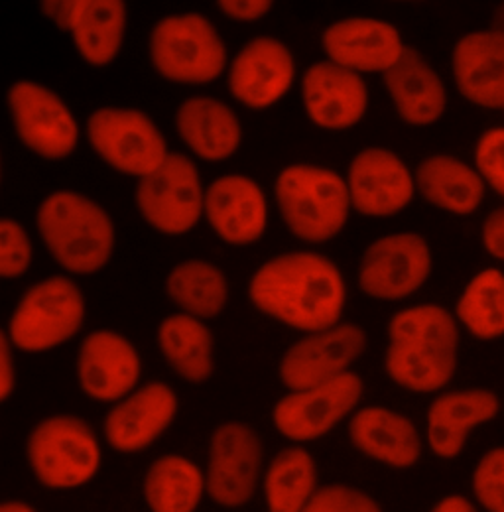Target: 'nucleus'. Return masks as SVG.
<instances>
[{
	"instance_id": "obj_38",
	"label": "nucleus",
	"mask_w": 504,
	"mask_h": 512,
	"mask_svg": "<svg viewBox=\"0 0 504 512\" xmlns=\"http://www.w3.org/2000/svg\"><path fill=\"white\" fill-rule=\"evenodd\" d=\"M483 247L489 255L504 262V207L495 209L483 223Z\"/></svg>"
},
{
	"instance_id": "obj_9",
	"label": "nucleus",
	"mask_w": 504,
	"mask_h": 512,
	"mask_svg": "<svg viewBox=\"0 0 504 512\" xmlns=\"http://www.w3.org/2000/svg\"><path fill=\"white\" fill-rule=\"evenodd\" d=\"M87 136L101 160L140 180L154 174L170 156L160 128L136 109L103 107L95 111L87 123Z\"/></svg>"
},
{
	"instance_id": "obj_17",
	"label": "nucleus",
	"mask_w": 504,
	"mask_h": 512,
	"mask_svg": "<svg viewBox=\"0 0 504 512\" xmlns=\"http://www.w3.org/2000/svg\"><path fill=\"white\" fill-rule=\"evenodd\" d=\"M42 10L69 32L87 64L109 65L123 46L126 8L121 0H65L44 2Z\"/></svg>"
},
{
	"instance_id": "obj_14",
	"label": "nucleus",
	"mask_w": 504,
	"mask_h": 512,
	"mask_svg": "<svg viewBox=\"0 0 504 512\" xmlns=\"http://www.w3.org/2000/svg\"><path fill=\"white\" fill-rule=\"evenodd\" d=\"M365 349L367 333L355 323H337L308 333L284 353L278 369L280 381L290 392L329 383L349 373Z\"/></svg>"
},
{
	"instance_id": "obj_41",
	"label": "nucleus",
	"mask_w": 504,
	"mask_h": 512,
	"mask_svg": "<svg viewBox=\"0 0 504 512\" xmlns=\"http://www.w3.org/2000/svg\"><path fill=\"white\" fill-rule=\"evenodd\" d=\"M430 512H479L477 507L463 495H447L438 501Z\"/></svg>"
},
{
	"instance_id": "obj_10",
	"label": "nucleus",
	"mask_w": 504,
	"mask_h": 512,
	"mask_svg": "<svg viewBox=\"0 0 504 512\" xmlns=\"http://www.w3.org/2000/svg\"><path fill=\"white\" fill-rule=\"evenodd\" d=\"M205 192L195 164L174 152L136 188V205L144 221L162 235H186L203 215Z\"/></svg>"
},
{
	"instance_id": "obj_15",
	"label": "nucleus",
	"mask_w": 504,
	"mask_h": 512,
	"mask_svg": "<svg viewBox=\"0 0 504 512\" xmlns=\"http://www.w3.org/2000/svg\"><path fill=\"white\" fill-rule=\"evenodd\" d=\"M347 190L355 211L384 219L412 203L416 182L398 154L386 148H365L349 166Z\"/></svg>"
},
{
	"instance_id": "obj_20",
	"label": "nucleus",
	"mask_w": 504,
	"mask_h": 512,
	"mask_svg": "<svg viewBox=\"0 0 504 512\" xmlns=\"http://www.w3.org/2000/svg\"><path fill=\"white\" fill-rule=\"evenodd\" d=\"M302 99L315 127L347 130L363 121L369 89L363 75L325 60L304 73Z\"/></svg>"
},
{
	"instance_id": "obj_2",
	"label": "nucleus",
	"mask_w": 504,
	"mask_h": 512,
	"mask_svg": "<svg viewBox=\"0 0 504 512\" xmlns=\"http://www.w3.org/2000/svg\"><path fill=\"white\" fill-rule=\"evenodd\" d=\"M459 327L441 306L406 308L388 323L384 369L388 379L416 394L440 392L455 375Z\"/></svg>"
},
{
	"instance_id": "obj_12",
	"label": "nucleus",
	"mask_w": 504,
	"mask_h": 512,
	"mask_svg": "<svg viewBox=\"0 0 504 512\" xmlns=\"http://www.w3.org/2000/svg\"><path fill=\"white\" fill-rule=\"evenodd\" d=\"M430 272L428 241L418 233H394L367 247L359 266V286L373 300L396 302L418 292Z\"/></svg>"
},
{
	"instance_id": "obj_23",
	"label": "nucleus",
	"mask_w": 504,
	"mask_h": 512,
	"mask_svg": "<svg viewBox=\"0 0 504 512\" xmlns=\"http://www.w3.org/2000/svg\"><path fill=\"white\" fill-rule=\"evenodd\" d=\"M203 215L229 245H251L268 223V203L260 186L247 176H223L205 190Z\"/></svg>"
},
{
	"instance_id": "obj_33",
	"label": "nucleus",
	"mask_w": 504,
	"mask_h": 512,
	"mask_svg": "<svg viewBox=\"0 0 504 512\" xmlns=\"http://www.w3.org/2000/svg\"><path fill=\"white\" fill-rule=\"evenodd\" d=\"M457 320L477 339L493 341L504 335V272L487 268L465 286L457 306Z\"/></svg>"
},
{
	"instance_id": "obj_18",
	"label": "nucleus",
	"mask_w": 504,
	"mask_h": 512,
	"mask_svg": "<svg viewBox=\"0 0 504 512\" xmlns=\"http://www.w3.org/2000/svg\"><path fill=\"white\" fill-rule=\"evenodd\" d=\"M140 375V355L123 335L103 329L83 339L77 355V379L89 398L115 404L138 388Z\"/></svg>"
},
{
	"instance_id": "obj_21",
	"label": "nucleus",
	"mask_w": 504,
	"mask_h": 512,
	"mask_svg": "<svg viewBox=\"0 0 504 512\" xmlns=\"http://www.w3.org/2000/svg\"><path fill=\"white\" fill-rule=\"evenodd\" d=\"M321 44L329 62L359 75H384L406 50L398 28L377 18L339 20L323 32Z\"/></svg>"
},
{
	"instance_id": "obj_32",
	"label": "nucleus",
	"mask_w": 504,
	"mask_h": 512,
	"mask_svg": "<svg viewBox=\"0 0 504 512\" xmlns=\"http://www.w3.org/2000/svg\"><path fill=\"white\" fill-rule=\"evenodd\" d=\"M166 290L184 314L197 320L219 316L229 300L225 274L207 260H186L174 266Z\"/></svg>"
},
{
	"instance_id": "obj_5",
	"label": "nucleus",
	"mask_w": 504,
	"mask_h": 512,
	"mask_svg": "<svg viewBox=\"0 0 504 512\" xmlns=\"http://www.w3.org/2000/svg\"><path fill=\"white\" fill-rule=\"evenodd\" d=\"M26 459L42 487L75 491L99 475L103 448L85 420L58 414L34 426L26 442Z\"/></svg>"
},
{
	"instance_id": "obj_29",
	"label": "nucleus",
	"mask_w": 504,
	"mask_h": 512,
	"mask_svg": "<svg viewBox=\"0 0 504 512\" xmlns=\"http://www.w3.org/2000/svg\"><path fill=\"white\" fill-rule=\"evenodd\" d=\"M142 497L150 512H197L207 497L205 471L186 455H162L144 473Z\"/></svg>"
},
{
	"instance_id": "obj_25",
	"label": "nucleus",
	"mask_w": 504,
	"mask_h": 512,
	"mask_svg": "<svg viewBox=\"0 0 504 512\" xmlns=\"http://www.w3.org/2000/svg\"><path fill=\"white\" fill-rule=\"evenodd\" d=\"M349 440L359 453L390 469L414 467L424 451L416 424L384 406L357 410L349 420Z\"/></svg>"
},
{
	"instance_id": "obj_40",
	"label": "nucleus",
	"mask_w": 504,
	"mask_h": 512,
	"mask_svg": "<svg viewBox=\"0 0 504 512\" xmlns=\"http://www.w3.org/2000/svg\"><path fill=\"white\" fill-rule=\"evenodd\" d=\"M10 339L0 329V402L8 400L14 392L16 375H14V361H12V349Z\"/></svg>"
},
{
	"instance_id": "obj_16",
	"label": "nucleus",
	"mask_w": 504,
	"mask_h": 512,
	"mask_svg": "<svg viewBox=\"0 0 504 512\" xmlns=\"http://www.w3.org/2000/svg\"><path fill=\"white\" fill-rule=\"evenodd\" d=\"M178 396L166 383H148L134 388L109 410L103 434L119 453H140L150 448L174 422Z\"/></svg>"
},
{
	"instance_id": "obj_1",
	"label": "nucleus",
	"mask_w": 504,
	"mask_h": 512,
	"mask_svg": "<svg viewBox=\"0 0 504 512\" xmlns=\"http://www.w3.org/2000/svg\"><path fill=\"white\" fill-rule=\"evenodd\" d=\"M262 314L304 333H317L341 320L347 288L333 260L315 253H288L262 264L249 286Z\"/></svg>"
},
{
	"instance_id": "obj_36",
	"label": "nucleus",
	"mask_w": 504,
	"mask_h": 512,
	"mask_svg": "<svg viewBox=\"0 0 504 512\" xmlns=\"http://www.w3.org/2000/svg\"><path fill=\"white\" fill-rule=\"evenodd\" d=\"M304 512H384L369 493L351 485L319 487L312 503Z\"/></svg>"
},
{
	"instance_id": "obj_30",
	"label": "nucleus",
	"mask_w": 504,
	"mask_h": 512,
	"mask_svg": "<svg viewBox=\"0 0 504 512\" xmlns=\"http://www.w3.org/2000/svg\"><path fill=\"white\" fill-rule=\"evenodd\" d=\"M262 497L268 512H304L319 491L314 455L302 446L278 451L262 473Z\"/></svg>"
},
{
	"instance_id": "obj_27",
	"label": "nucleus",
	"mask_w": 504,
	"mask_h": 512,
	"mask_svg": "<svg viewBox=\"0 0 504 512\" xmlns=\"http://www.w3.org/2000/svg\"><path fill=\"white\" fill-rule=\"evenodd\" d=\"M176 127L191 152L207 162L231 158L243 138L235 111L211 97H193L182 103L176 115Z\"/></svg>"
},
{
	"instance_id": "obj_11",
	"label": "nucleus",
	"mask_w": 504,
	"mask_h": 512,
	"mask_svg": "<svg viewBox=\"0 0 504 512\" xmlns=\"http://www.w3.org/2000/svg\"><path fill=\"white\" fill-rule=\"evenodd\" d=\"M363 392L365 383L351 371L329 383L288 392L276 402L272 424L294 444L315 442L357 412Z\"/></svg>"
},
{
	"instance_id": "obj_37",
	"label": "nucleus",
	"mask_w": 504,
	"mask_h": 512,
	"mask_svg": "<svg viewBox=\"0 0 504 512\" xmlns=\"http://www.w3.org/2000/svg\"><path fill=\"white\" fill-rule=\"evenodd\" d=\"M475 170L483 182L504 197V128H491L481 134L475 148Z\"/></svg>"
},
{
	"instance_id": "obj_26",
	"label": "nucleus",
	"mask_w": 504,
	"mask_h": 512,
	"mask_svg": "<svg viewBox=\"0 0 504 512\" xmlns=\"http://www.w3.org/2000/svg\"><path fill=\"white\" fill-rule=\"evenodd\" d=\"M386 91L398 117L410 127H430L438 123L447 107V91L438 71L426 58L408 48L384 75Z\"/></svg>"
},
{
	"instance_id": "obj_35",
	"label": "nucleus",
	"mask_w": 504,
	"mask_h": 512,
	"mask_svg": "<svg viewBox=\"0 0 504 512\" xmlns=\"http://www.w3.org/2000/svg\"><path fill=\"white\" fill-rule=\"evenodd\" d=\"M32 262V243L24 227L0 217V278L22 276Z\"/></svg>"
},
{
	"instance_id": "obj_39",
	"label": "nucleus",
	"mask_w": 504,
	"mask_h": 512,
	"mask_svg": "<svg viewBox=\"0 0 504 512\" xmlns=\"http://www.w3.org/2000/svg\"><path fill=\"white\" fill-rule=\"evenodd\" d=\"M219 8L225 16L241 22H252L268 14L272 8L270 0H221Z\"/></svg>"
},
{
	"instance_id": "obj_34",
	"label": "nucleus",
	"mask_w": 504,
	"mask_h": 512,
	"mask_svg": "<svg viewBox=\"0 0 504 512\" xmlns=\"http://www.w3.org/2000/svg\"><path fill=\"white\" fill-rule=\"evenodd\" d=\"M477 505L487 512H504V448L489 449L471 475Z\"/></svg>"
},
{
	"instance_id": "obj_19",
	"label": "nucleus",
	"mask_w": 504,
	"mask_h": 512,
	"mask_svg": "<svg viewBox=\"0 0 504 512\" xmlns=\"http://www.w3.org/2000/svg\"><path fill=\"white\" fill-rule=\"evenodd\" d=\"M296 77L294 56L276 38H254L229 67V89L245 107L262 111L276 105Z\"/></svg>"
},
{
	"instance_id": "obj_28",
	"label": "nucleus",
	"mask_w": 504,
	"mask_h": 512,
	"mask_svg": "<svg viewBox=\"0 0 504 512\" xmlns=\"http://www.w3.org/2000/svg\"><path fill=\"white\" fill-rule=\"evenodd\" d=\"M414 182L416 192L430 205L453 215L477 211L487 190L475 168L449 154H434L422 160L416 168Z\"/></svg>"
},
{
	"instance_id": "obj_42",
	"label": "nucleus",
	"mask_w": 504,
	"mask_h": 512,
	"mask_svg": "<svg viewBox=\"0 0 504 512\" xmlns=\"http://www.w3.org/2000/svg\"><path fill=\"white\" fill-rule=\"evenodd\" d=\"M0 512H38L30 503H26V501H16V499H12V501H2L0 503Z\"/></svg>"
},
{
	"instance_id": "obj_4",
	"label": "nucleus",
	"mask_w": 504,
	"mask_h": 512,
	"mask_svg": "<svg viewBox=\"0 0 504 512\" xmlns=\"http://www.w3.org/2000/svg\"><path fill=\"white\" fill-rule=\"evenodd\" d=\"M274 193L286 227L306 243L337 237L349 221L347 180L329 168L288 166L278 174Z\"/></svg>"
},
{
	"instance_id": "obj_3",
	"label": "nucleus",
	"mask_w": 504,
	"mask_h": 512,
	"mask_svg": "<svg viewBox=\"0 0 504 512\" xmlns=\"http://www.w3.org/2000/svg\"><path fill=\"white\" fill-rule=\"evenodd\" d=\"M38 231L67 272L93 274L101 270L115 249V225L93 199L75 192L48 195L36 217Z\"/></svg>"
},
{
	"instance_id": "obj_8",
	"label": "nucleus",
	"mask_w": 504,
	"mask_h": 512,
	"mask_svg": "<svg viewBox=\"0 0 504 512\" xmlns=\"http://www.w3.org/2000/svg\"><path fill=\"white\" fill-rule=\"evenodd\" d=\"M205 483L207 497L221 509L249 505L260 489L264 448L249 424L225 422L209 440Z\"/></svg>"
},
{
	"instance_id": "obj_22",
	"label": "nucleus",
	"mask_w": 504,
	"mask_h": 512,
	"mask_svg": "<svg viewBox=\"0 0 504 512\" xmlns=\"http://www.w3.org/2000/svg\"><path fill=\"white\" fill-rule=\"evenodd\" d=\"M501 412L499 396L489 388H461L441 392L426 416V440L440 459H455L463 453L469 434L493 422Z\"/></svg>"
},
{
	"instance_id": "obj_6",
	"label": "nucleus",
	"mask_w": 504,
	"mask_h": 512,
	"mask_svg": "<svg viewBox=\"0 0 504 512\" xmlns=\"http://www.w3.org/2000/svg\"><path fill=\"white\" fill-rule=\"evenodd\" d=\"M150 60L164 79L201 85L225 71L227 48L205 16L189 12L162 18L152 28Z\"/></svg>"
},
{
	"instance_id": "obj_24",
	"label": "nucleus",
	"mask_w": 504,
	"mask_h": 512,
	"mask_svg": "<svg viewBox=\"0 0 504 512\" xmlns=\"http://www.w3.org/2000/svg\"><path fill=\"white\" fill-rule=\"evenodd\" d=\"M451 67L455 85L469 103L504 111V32L465 34L453 48Z\"/></svg>"
},
{
	"instance_id": "obj_13",
	"label": "nucleus",
	"mask_w": 504,
	"mask_h": 512,
	"mask_svg": "<svg viewBox=\"0 0 504 512\" xmlns=\"http://www.w3.org/2000/svg\"><path fill=\"white\" fill-rule=\"evenodd\" d=\"M8 109L18 138L34 154L62 160L75 150L77 121L52 89L34 81H18L8 89Z\"/></svg>"
},
{
	"instance_id": "obj_31",
	"label": "nucleus",
	"mask_w": 504,
	"mask_h": 512,
	"mask_svg": "<svg viewBox=\"0 0 504 512\" xmlns=\"http://www.w3.org/2000/svg\"><path fill=\"white\" fill-rule=\"evenodd\" d=\"M158 345L168 365L188 383H203L213 375V335L209 327L188 314L160 323Z\"/></svg>"
},
{
	"instance_id": "obj_7",
	"label": "nucleus",
	"mask_w": 504,
	"mask_h": 512,
	"mask_svg": "<svg viewBox=\"0 0 504 512\" xmlns=\"http://www.w3.org/2000/svg\"><path fill=\"white\" fill-rule=\"evenodd\" d=\"M85 320V300L67 276H50L34 284L10 320V341L26 353L50 351L71 339Z\"/></svg>"
}]
</instances>
